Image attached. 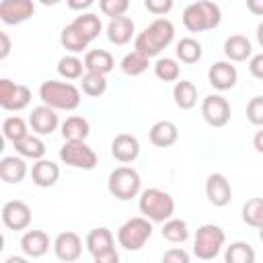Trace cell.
Returning a JSON list of instances; mask_svg holds the SVG:
<instances>
[{"label":"cell","mask_w":263,"mask_h":263,"mask_svg":"<svg viewBox=\"0 0 263 263\" xmlns=\"http://www.w3.org/2000/svg\"><path fill=\"white\" fill-rule=\"evenodd\" d=\"M175 39V25L160 16V18H154L142 33L136 35L134 39V51L142 53L144 58H156L164 47H168Z\"/></svg>","instance_id":"1"},{"label":"cell","mask_w":263,"mask_h":263,"mask_svg":"<svg viewBox=\"0 0 263 263\" xmlns=\"http://www.w3.org/2000/svg\"><path fill=\"white\" fill-rule=\"evenodd\" d=\"M39 99L43 105L51 107L53 111H74L78 109L82 97L78 86L72 82H60V80H45L39 86Z\"/></svg>","instance_id":"2"},{"label":"cell","mask_w":263,"mask_h":263,"mask_svg":"<svg viewBox=\"0 0 263 263\" xmlns=\"http://www.w3.org/2000/svg\"><path fill=\"white\" fill-rule=\"evenodd\" d=\"M138 208H140L142 216L148 218L150 222L164 224L175 214V199H173L171 193H166L158 187H150V189H144L140 193Z\"/></svg>","instance_id":"3"},{"label":"cell","mask_w":263,"mask_h":263,"mask_svg":"<svg viewBox=\"0 0 263 263\" xmlns=\"http://www.w3.org/2000/svg\"><path fill=\"white\" fill-rule=\"evenodd\" d=\"M220 21H222L220 6L216 2H210V0L191 2L183 10V25L191 33H201V31L216 29L220 25Z\"/></svg>","instance_id":"4"},{"label":"cell","mask_w":263,"mask_h":263,"mask_svg":"<svg viewBox=\"0 0 263 263\" xmlns=\"http://www.w3.org/2000/svg\"><path fill=\"white\" fill-rule=\"evenodd\" d=\"M140 187H142V179H140L138 171L132 168V166L113 168L111 175H109V181H107L109 193L119 201H129L134 197H138Z\"/></svg>","instance_id":"5"},{"label":"cell","mask_w":263,"mask_h":263,"mask_svg":"<svg viewBox=\"0 0 263 263\" xmlns=\"http://www.w3.org/2000/svg\"><path fill=\"white\" fill-rule=\"evenodd\" d=\"M224 242H226V234L218 224H203L195 230L193 253L201 261H212L220 255Z\"/></svg>","instance_id":"6"},{"label":"cell","mask_w":263,"mask_h":263,"mask_svg":"<svg viewBox=\"0 0 263 263\" xmlns=\"http://www.w3.org/2000/svg\"><path fill=\"white\" fill-rule=\"evenodd\" d=\"M152 236V222L144 216L125 220L117 230V242L125 251H140Z\"/></svg>","instance_id":"7"},{"label":"cell","mask_w":263,"mask_h":263,"mask_svg":"<svg viewBox=\"0 0 263 263\" xmlns=\"http://www.w3.org/2000/svg\"><path fill=\"white\" fill-rule=\"evenodd\" d=\"M60 160L72 168H82V171H92L97 166V152L82 140H70L64 142L60 148Z\"/></svg>","instance_id":"8"},{"label":"cell","mask_w":263,"mask_h":263,"mask_svg":"<svg viewBox=\"0 0 263 263\" xmlns=\"http://www.w3.org/2000/svg\"><path fill=\"white\" fill-rule=\"evenodd\" d=\"M31 103V90L25 84H14L8 78L0 80V107L4 111H21Z\"/></svg>","instance_id":"9"},{"label":"cell","mask_w":263,"mask_h":263,"mask_svg":"<svg viewBox=\"0 0 263 263\" xmlns=\"http://www.w3.org/2000/svg\"><path fill=\"white\" fill-rule=\"evenodd\" d=\"M201 117L212 127H224L230 121V103L222 95H208L201 101Z\"/></svg>","instance_id":"10"},{"label":"cell","mask_w":263,"mask_h":263,"mask_svg":"<svg viewBox=\"0 0 263 263\" xmlns=\"http://www.w3.org/2000/svg\"><path fill=\"white\" fill-rule=\"evenodd\" d=\"M31 208L21 199H10L2 205V222L10 230H25L31 224Z\"/></svg>","instance_id":"11"},{"label":"cell","mask_w":263,"mask_h":263,"mask_svg":"<svg viewBox=\"0 0 263 263\" xmlns=\"http://www.w3.org/2000/svg\"><path fill=\"white\" fill-rule=\"evenodd\" d=\"M53 253L60 261L64 263H74L80 259L82 255V238L72 232V230H66V232H60L53 240Z\"/></svg>","instance_id":"12"},{"label":"cell","mask_w":263,"mask_h":263,"mask_svg":"<svg viewBox=\"0 0 263 263\" xmlns=\"http://www.w3.org/2000/svg\"><path fill=\"white\" fill-rule=\"evenodd\" d=\"M35 12L31 0H2L0 2V21L4 25H21L29 21Z\"/></svg>","instance_id":"13"},{"label":"cell","mask_w":263,"mask_h":263,"mask_svg":"<svg viewBox=\"0 0 263 263\" xmlns=\"http://www.w3.org/2000/svg\"><path fill=\"white\" fill-rule=\"evenodd\" d=\"M205 195H208V201L216 208L228 205L232 199V187H230V181L226 179V175L212 173L205 179Z\"/></svg>","instance_id":"14"},{"label":"cell","mask_w":263,"mask_h":263,"mask_svg":"<svg viewBox=\"0 0 263 263\" xmlns=\"http://www.w3.org/2000/svg\"><path fill=\"white\" fill-rule=\"evenodd\" d=\"M208 80L216 90H230L238 80L236 66H232V62H216L208 70Z\"/></svg>","instance_id":"15"},{"label":"cell","mask_w":263,"mask_h":263,"mask_svg":"<svg viewBox=\"0 0 263 263\" xmlns=\"http://www.w3.org/2000/svg\"><path fill=\"white\" fill-rule=\"evenodd\" d=\"M29 125L33 127V132H35L37 136H49V134H53V132L58 129L60 117H58V113H55L51 107L39 105V107H35V109L31 111V115H29Z\"/></svg>","instance_id":"16"},{"label":"cell","mask_w":263,"mask_h":263,"mask_svg":"<svg viewBox=\"0 0 263 263\" xmlns=\"http://www.w3.org/2000/svg\"><path fill=\"white\" fill-rule=\"evenodd\" d=\"M111 154L117 162H134L140 156V142L132 134H117L111 142Z\"/></svg>","instance_id":"17"},{"label":"cell","mask_w":263,"mask_h":263,"mask_svg":"<svg viewBox=\"0 0 263 263\" xmlns=\"http://www.w3.org/2000/svg\"><path fill=\"white\" fill-rule=\"evenodd\" d=\"M21 249L27 257L39 259L49 251V236L43 230H27L21 238Z\"/></svg>","instance_id":"18"},{"label":"cell","mask_w":263,"mask_h":263,"mask_svg":"<svg viewBox=\"0 0 263 263\" xmlns=\"http://www.w3.org/2000/svg\"><path fill=\"white\" fill-rule=\"evenodd\" d=\"M136 33V25L129 16H117V18H111L109 25H107V39L115 45H125L132 41Z\"/></svg>","instance_id":"19"},{"label":"cell","mask_w":263,"mask_h":263,"mask_svg":"<svg viewBox=\"0 0 263 263\" xmlns=\"http://www.w3.org/2000/svg\"><path fill=\"white\" fill-rule=\"evenodd\" d=\"M31 179L37 187H53L60 179V166L53 162V160H47V158H41L33 164L31 168Z\"/></svg>","instance_id":"20"},{"label":"cell","mask_w":263,"mask_h":263,"mask_svg":"<svg viewBox=\"0 0 263 263\" xmlns=\"http://www.w3.org/2000/svg\"><path fill=\"white\" fill-rule=\"evenodd\" d=\"M148 138L156 148H168L179 140V129H177V125L173 121L162 119V121H156L150 127Z\"/></svg>","instance_id":"21"},{"label":"cell","mask_w":263,"mask_h":263,"mask_svg":"<svg viewBox=\"0 0 263 263\" xmlns=\"http://www.w3.org/2000/svg\"><path fill=\"white\" fill-rule=\"evenodd\" d=\"M84 247L88 249V253L95 257V255H101L105 251H111L115 249V238H113V232L105 226H99V228H92L86 238H84Z\"/></svg>","instance_id":"22"},{"label":"cell","mask_w":263,"mask_h":263,"mask_svg":"<svg viewBox=\"0 0 263 263\" xmlns=\"http://www.w3.org/2000/svg\"><path fill=\"white\" fill-rule=\"evenodd\" d=\"M0 177L4 183L18 185L27 177V162L23 160V156H4L0 160Z\"/></svg>","instance_id":"23"},{"label":"cell","mask_w":263,"mask_h":263,"mask_svg":"<svg viewBox=\"0 0 263 263\" xmlns=\"http://www.w3.org/2000/svg\"><path fill=\"white\" fill-rule=\"evenodd\" d=\"M253 53V45L245 35H230L224 41V55L228 58V62H245L247 58H251Z\"/></svg>","instance_id":"24"},{"label":"cell","mask_w":263,"mask_h":263,"mask_svg":"<svg viewBox=\"0 0 263 263\" xmlns=\"http://www.w3.org/2000/svg\"><path fill=\"white\" fill-rule=\"evenodd\" d=\"M115 66L113 55L107 49H90L84 55V68L86 72H95V74H103L107 76Z\"/></svg>","instance_id":"25"},{"label":"cell","mask_w":263,"mask_h":263,"mask_svg":"<svg viewBox=\"0 0 263 263\" xmlns=\"http://www.w3.org/2000/svg\"><path fill=\"white\" fill-rule=\"evenodd\" d=\"M173 101L179 109L189 111L197 103V86L191 80H179L173 86Z\"/></svg>","instance_id":"26"},{"label":"cell","mask_w":263,"mask_h":263,"mask_svg":"<svg viewBox=\"0 0 263 263\" xmlns=\"http://www.w3.org/2000/svg\"><path fill=\"white\" fill-rule=\"evenodd\" d=\"M90 134V123L82 117V115H70L64 123H62V136L66 142L70 140H86Z\"/></svg>","instance_id":"27"},{"label":"cell","mask_w":263,"mask_h":263,"mask_svg":"<svg viewBox=\"0 0 263 263\" xmlns=\"http://www.w3.org/2000/svg\"><path fill=\"white\" fill-rule=\"evenodd\" d=\"M14 148H16V154L23 156V158H33L35 162L41 160L45 156V142L39 138V136H25L23 140L14 142Z\"/></svg>","instance_id":"28"},{"label":"cell","mask_w":263,"mask_h":263,"mask_svg":"<svg viewBox=\"0 0 263 263\" xmlns=\"http://www.w3.org/2000/svg\"><path fill=\"white\" fill-rule=\"evenodd\" d=\"M224 263H255V249L247 240H234L224 251Z\"/></svg>","instance_id":"29"},{"label":"cell","mask_w":263,"mask_h":263,"mask_svg":"<svg viewBox=\"0 0 263 263\" xmlns=\"http://www.w3.org/2000/svg\"><path fill=\"white\" fill-rule=\"evenodd\" d=\"M72 25H74V27H76L88 41L97 39L99 33H101V29H103L101 18H99L97 14H92V12H80V14L72 21Z\"/></svg>","instance_id":"30"},{"label":"cell","mask_w":263,"mask_h":263,"mask_svg":"<svg viewBox=\"0 0 263 263\" xmlns=\"http://www.w3.org/2000/svg\"><path fill=\"white\" fill-rule=\"evenodd\" d=\"M60 41H62V45L68 49V51H72V53H78V51H84L86 47H88V39L70 23V25H66L64 29H62V33H60Z\"/></svg>","instance_id":"31"},{"label":"cell","mask_w":263,"mask_h":263,"mask_svg":"<svg viewBox=\"0 0 263 263\" xmlns=\"http://www.w3.org/2000/svg\"><path fill=\"white\" fill-rule=\"evenodd\" d=\"M175 53H177V58H179L183 64H195V62L201 60L203 49H201V43H199L197 39H193V37H183V39L177 43Z\"/></svg>","instance_id":"32"},{"label":"cell","mask_w":263,"mask_h":263,"mask_svg":"<svg viewBox=\"0 0 263 263\" xmlns=\"http://www.w3.org/2000/svg\"><path fill=\"white\" fill-rule=\"evenodd\" d=\"M160 234H162V238H166L168 242L179 245V242H185V240L189 238V226H187V222L181 220V218H171V220H166V222L162 224Z\"/></svg>","instance_id":"33"},{"label":"cell","mask_w":263,"mask_h":263,"mask_svg":"<svg viewBox=\"0 0 263 263\" xmlns=\"http://www.w3.org/2000/svg\"><path fill=\"white\" fill-rule=\"evenodd\" d=\"M242 222L251 228H261L263 226V197H253L249 201H245L242 205Z\"/></svg>","instance_id":"34"},{"label":"cell","mask_w":263,"mask_h":263,"mask_svg":"<svg viewBox=\"0 0 263 263\" xmlns=\"http://www.w3.org/2000/svg\"><path fill=\"white\" fill-rule=\"evenodd\" d=\"M154 76L162 82H179L181 66L173 58H158L154 62Z\"/></svg>","instance_id":"35"},{"label":"cell","mask_w":263,"mask_h":263,"mask_svg":"<svg viewBox=\"0 0 263 263\" xmlns=\"http://www.w3.org/2000/svg\"><path fill=\"white\" fill-rule=\"evenodd\" d=\"M119 66H121V72H123V74H127V76H140V74H144V72L148 70L150 60L144 58V55L138 53V51H129V53L123 55V60H121Z\"/></svg>","instance_id":"36"},{"label":"cell","mask_w":263,"mask_h":263,"mask_svg":"<svg viewBox=\"0 0 263 263\" xmlns=\"http://www.w3.org/2000/svg\"><path fill=\"white\" fill-rule=\"evenodd\" d=\"M86 68H84V62L78 60L76 55H64L60 62H58V74L66 80H78L82 78Z\"/></svg>","instance_id":"37"},{"label":"cell","mask_w":263,"mask_h":263,"mask_svg":"<svg viewBox=\"0 0 263 263\" xmlns=\"http://www.w3.org/2000/svg\"><path fill=\"white\" fill-rule=\"evenodd\" d=\"M80 88L88 97H103L107 90V78L103 74L84 72V76L80 78Z\"/></svg>","instance_id":"38"},{"label":"cell","mask_w":263,"mask_h":263,"mask_svg":"<svg viewBox=\"0 0 263 263\" xmlns=\"http://www.w3.org/2000/svg\"><path fill=\"white\" fill-rule=\"evenodd\" d=\"M2 134L6 140H10L12 144L23 140L25 136H29V129H27V121L18 115H12V117H6L2 121Z\"/></svg>","instance_id":"39"},{"label":"cell","mask_w":263,"mask_h":263,"mask_svg":"<svg viewBox=\"0 0 263 263\" xmlns=\"http://www.w3.org/2000/svg\"><path fill=\"white\" fill-rule=\"evenodd\" d=\"M99 8L105 16L117 18V16H125V10L129 8V2L127 0H101Z\"/></svg>","instance_id":"40"},{"label":"cell","mask_w":263,"mask_h":263,"mask_svg":"<svg viewBox=\"0 0 263 263\" xmlns=\"http://www.w3.org/2000/svg\"><path fill=\"white\" fill-rule=\"evenodd\" d=\"M247 119L253 125L263 127V95H257L247 103Z\"/></svg>","instance_id":"41"},{"label":"cell","mask_w":263,"mask_h":263,"mask_svg":"<svg viewBox=\"0 0 263 263\" xmlns=\"http://www.w3.org/2000/svg\"><path fill=\"white\" fill-rule=\"evenodd\" d=\"M160 263H191L189 259V253L185 249H179V247H173L168 251H164Z\"/></svg>","instance_id":"42"},{"label":"cell","mask_w":263,"mask_h":263,"mask_svg":"<svg viewBox=\"0 0 263 263\" xmlns=\"http://www.w3.org/2000/svg\"><path fill=\"white\" fill-rule=\"evenodd\" d=\"M144 6H146L148 12H152L160 18V14H166L173 8V0H146Z\"/></svg>","instance_id":"43"},{"label":"cell","mask_w":263,"mask_h":263,"mask_svg":"<svg viewBox=\"0 0 263 263\" xmlns=\"http://www.w3.org/2000/svg\"><path fill=\"white\" fill-rule=\"evenodd\" d=\"M249 72H251V76L263 80V51L251 55V60H249Z\"/></svg>","instance_id":"44"},{"label":"cell","mask_w":263,"mask_h":263,"mask_svg":"<svg viewBox=\"0 0 263 263\" xmlns=\"http://www.w3.org/2000/svg\"><path fill=\"white\" fill-rule=\"evenodd\" d=\"M92 259H95V263H119V253L115 249H111V251H105L101 255H95Z\"/></svg>","instance_id":"45"},{"label":"cell","mask_w":263,"mask_h":263,"mask_svg":"<svg viewBox=\"0 0 263 263\" xmlns=\"http://www.w3.org/2000/svg\"><path fill=\"white\" fill-rule=\"evenodd\" d=\"M0 43H2V47H0V60H4V58L10 53V39H8V33L0 31Z\"/></svg>","instance_id":"46"},{"label":"cell","mask_w":263,"mask_h":263,"mask_svg":"<svg viewBox=\"0 0 263 263\" xmlns=\"http://www.w3.org/2000/svg\"><path fill=\"white\" fill-rule=\"evenodd\" d=\"M247 8H249V12L263 16V0H247Z\"/></svg>","instance_id":"47"},{"label":"cell","mask_w":263,"mask_h":263,"mask_svg":"<svg viewBox=\"0 0 263 263\" xmlns=\"http://www.w3.org/2000/svg\"><path fill=\"white\" fill-rule=\"evenodd\" d=\"M68 6L72 10H84V8L92 6V0H68Z\"/></svg>","instance_id":"48"},{"label":"cell","mask_w":263,"mask_h":263,"mask_svg":"<svg viewBox=\"0 0 263 263\" xmlns=\"http://www.w3.org/2000/svg\"><path fill=\"white\" fill-rule=\"evenodd\" d=\"M253 146H255V150H257L259 154H263V127L253 136Z\"/></svg>","instance_id":"49"},{"label":"cell","mask_w":263,"mask_h":263,"mask_svg":"<svg viewBox=\"0 0 263 263\" xmlns=\"http://www.w3.org/2000/svg\"><path fill=\"white\" fill-rule=\"evenodd\" d=\"M4 263H31L27 257H18V255H12V257H8Z\"/></svg>","instance_id":"50"},{"label":"cell","mask_w":263,"mask_h":263,"mask_svg":"<svg viewBox=\"0 0 263 263\" xmlns=\"http://www.w3.org/2000/svg\"><path fill=\"white\" fill-rule=\"evenodd\" d=\"M257 41H259V45L263 47V21L257 25Z\"/></svg>","instance_id":"51"},{"label":"cell","mask_w":263,"mask_h":263,"mask_svg":"<svg viewBox=\"0 0 263 263\" xmlns=\"http://www.w3.org/2000/svg\"><path fill=\"white\" fill-rule=\"evenodd\" d=\"M259 240H261V242H263V226H261V228H259Z\"/></svg>","instance_id":"52"}]
</instances>
